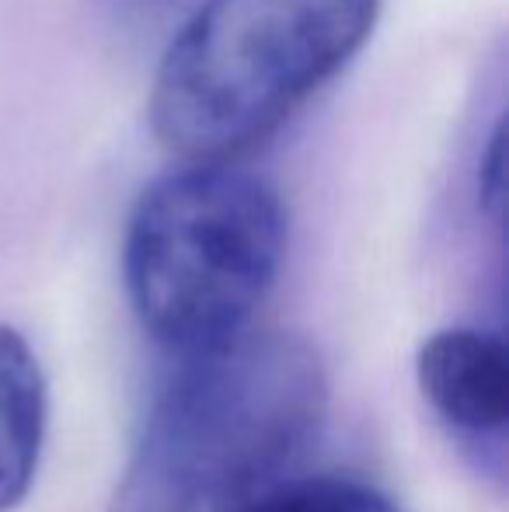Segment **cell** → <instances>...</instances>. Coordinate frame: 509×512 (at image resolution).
<instances>
[{
	"instance_id": "4",
	"label": "cell",
	"mask_w": 509,
	"mask_h": 512,
	"mask_svg": "<svg viewBox=\"0 0 509 512\" xmlns=\"http://www.w3.org/2000/svg\"><path fill=\"white\" fill-rule=\"evenodd\" d=\"M415 377L436 415L464 436H503L509 363L503 338L478 328H443L422 342Z\"/></svg>"
},
{
	"instance_id": "1",
	"label": "cell",
	"mask_w": 509,
	"mask_h": 512,
	"mask_svg": "<svg viewBox=\"0 0 509 512\" xmlns=\"http://www.w3.org/2000/svg\"><path fill=\"white\" fill-rule=\"evenodd\" d=\"M318 352L252 331L185 352L143 429L116 512H234L286 478L325 422Z\"/></svg>"
},
{
	"instance_id": "3",
	"label": "cell",
	"mask_w": 509,
	"mask_h": 512,
	"mask_svg": "<svg viewBox=\"0 0 509 512\" xmlns=\"http://www.w3.org/2000/svg\"><path fill=\"white\" fill-rule=\"evenodd\" d=\"M286 255V209L265 178L231 161L161 175L126 227V293L161 345L210 349L252 328Z\"/></svg>"
},
{
	"instance_id": "7",
	"label": "cell",
	"mask_w": 509,
	"mask_h": 512,
	"mask_svg": "<svg viewBox=\"0 0 509 512\" xmlns=\"http://www.w3.org/2000/svg\"><path fill=\"white\" fill-rule=\"evenodd\" d=\"M482 196L489 199L492 206L503 203V133L492 136V154H489V161H485Z\"/></svg>"
},
{
	"instance_id": "6",
	"label": "cell",
	"mask_w": 509,
	"mask_h": 512,
	"mask_svg": "<svg viewBox=\"0 0 509 512\" xmlns=\"http://www.w3.org/2000/svg\"><path fill=\"white\" fill-rule=\"evenodd\" d=\"M234 512H401L381 488L339 474H286Z\"/></svg>"
},
{
	"instance_id": "5",
	"label": "cell",
	"mask_w": 509,
	"mask_h": 512,
	"mask_svg": "<svg viewBox=\"0 0 509 512\" xmlns=\"http://www.w3.org/2000/svg\"><path fill=\"white\" fill-rule=\"evenodd\" d=\"M46 377L32 345L0 324V512L28 495L46 443Z\"/></svg>"
},
{
	"instance_id": "2",
	"label": "cell",
	"mask_w": 509,
	"mask_h": 512,
	"mask_svg": "<svg viewBox=\"0 0 509 512\" xmlns=\"http://www.w3.org/2000/svg\"><path fill=\"white\" fill-rule=\"evenodd\" d=\"M381 0H203L161 56L150 126L185 161H234L279 133L370 39Z\"/></svg>"
},
{
	"instance_id": "8",
	"label": "cell",
	"mask_w": 509,
	"mask_h": 512,
	"mask_svg": "<svg viewBox=\"0 0 509 512\" xmlns=\"http://www.w3.org/2000/svg\"><path fill=\"white\" fill-rule=\"evenodd\" d=\"M185 4H192V0H129V7H136V11H147V14H168V11L185 7Z\"/></svg>"
}]
</instances>
